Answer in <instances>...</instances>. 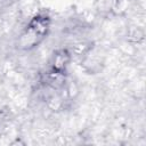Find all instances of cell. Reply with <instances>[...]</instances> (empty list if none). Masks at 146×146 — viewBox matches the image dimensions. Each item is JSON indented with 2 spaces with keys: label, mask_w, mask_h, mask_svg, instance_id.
I'll use <instances>...</instances> for the list:
<instances>
[{
  "label": "cell",
  "mask_w": 146,
  "mask_h": 146,
  "mask_svg": "<svg viewBox=\"0 0 146 146\" xmlns=\"http://www.w3.org/2000/svg\"><path fill=\"white\" fill-rule=\"evenodd\" d=\"M50 27V17L47 14H38L31 18L18 38V47L30 50L40 44L47 36Z\"/></svg>",
  "instance_id": "cell-1"
},
{
  "label": "cell",
  "mask_w": 146,
  "mask_h": 146,
  "mask_svg": "<svg viewBox=\"0 0 146 146\" xmlns=\"http://www.w3.org/2000/svg\"><path fill=\"white\" fill-rule=\"evenodd\" d=\"M71 60V55L66 49H59L57 50L51 58V70L52 72L64 73L68 63Z\"/></svg>",
  "instance_id": "cell-2"
}]
</instances>
